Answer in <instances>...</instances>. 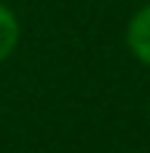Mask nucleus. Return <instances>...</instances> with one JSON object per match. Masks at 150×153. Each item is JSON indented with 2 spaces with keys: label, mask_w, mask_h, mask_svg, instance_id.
Segmentation results:
<instances>
[{
  "label": "nucleus",
  "mask_w": 150,
  "mask_h": 153,
  "mask_svg": "<svg viewBox=\"0 0 150 153\" xmlns=\"http://www.w3.org/2000/svg\"><path fill=\"white\" fill-rule=\"evenodd\" d=\"M125 47L141 66L150 69V3L138 6L125 25Z\"/></svg>",
  "instance_id": "obj_1"
},
{
  "label": "nucleus",
  "mask_w": 150,
  "mask_h": 153,
  "mask_svg": "<svg viewBox=\"0 0 150 153\" xmlns=\"http://www.w3.org/2000/svg\"><path fill=\"white\" fill-rule=\"evenodd\" d=\"M19 41H22V25H19V16L13 6H6L0 0V62H6L16 53Z\"/></svg>",
  "instance_id": "obj_2"
}]
</instances>
